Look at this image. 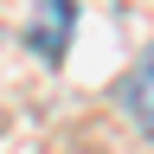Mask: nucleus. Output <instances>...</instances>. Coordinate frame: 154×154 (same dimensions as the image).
<instances>
[{
    "label": "nucleus",
    "mask_w": 154,
    "mask_h": 154,
    "mask_svg": "<svg viewBox=\"0 0 154 154\" xmlns=\"http://www.w3.org/2000/svg\"><path fill=\"white\" fill-rule=\"evenodd\" d=\"M64 26H71V7H64V0H45V7L32 13L26 38H32V45L45 51V58H58V45H64Z\"/></svg>",
    "instance_id": "nucleus-1"
},
{
    "label": "nucleus",
    "mask_w": 154,
    "mask_h": 154,
    "mask_svg": "<svg viewBox=\"0 0 154 154\" xmlns=\"http://www.w3.org/2000/svg\"><path fill=\"white\" fill-rule=\"evenodd\" d=\"M122 96H128V109H135V122H141V128L154 135V51L141 58V71L128 77V90H122Z\"/></svg>",
    "instance_id": "nucleus-2"
}]
</instances>
